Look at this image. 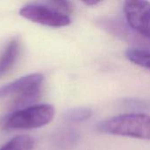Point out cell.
<instances>
[{
  "label": "cell",
  "mask_w": 150,
  "mask_h": 150,
  "mask_svg": "<svg viewBox=\"0 0 150 150\" xmlns=\"http://www.w3.org/2000/svg\"><path fill=\"white\" fill-rule=\"evenodd\" d=\"M99 133L150 141V115L144 113H127L99 122Z\"/></svg>",
  "instance_id": "6da1fadb"
},
{
  "label": "cell",
  "mask_w": 150,
  "mask_h": 150,
  "mask_svg": "<svg viewBox=\"0 0 150 150\" xmlns=\"http://www.w3.org/2000/svg\"><path fill=\"white\" fill-rule=\"evenodd\" d=\"M126 57L134 64L150 70V51L142 48H129L126 52Z\"/></svg>",
  "instance_id": "52a82bcc"
},
{
  "label": "cell",
  "mask_w": 150,
  "mask_h": 150,
  "mask_svg": "<svg viewBox=\"0 0 150 150\" xmlns=\"http://www.w3.org/2000/svg\"><path fill=\"white\" fill-rule=\"evenodd\" d=\"M85 5H88V6H95L98 4L101 3V1H96V0H91V1H83V2Z\"/></svg>",
  "instance_id": "8fae6325"
},
{
  "label": "cell",
  "mask_w": 150,
  "mask_h": 150,
  "mask_svg": "<svg viewBox=\"0 0 150 150\" xmlns=\"http://www.w3.org/2000/svg\"><path fill=\"white\" fill-rule=\"evenodd\" d=\"M92 110L89 107H76L69 110L64 114V120L69 123H78L90 119Z\"/></svg>",
  "instance_id": "9c48e42d"
},
{
  "label": "cell",
  "mask_w": 150,
  "mask_h": 150,
  "mask_svg": "<svg viewBox=\"0 0 150 150\" xmlns=\"http://www.w3.org/2000/svg\"><path fill=\"white\" fill-rule=\"evenodd\" d=\"M123 11L131 28L150 40V2L128 0L124 3Z\"/></svg>",
  "instance_id": "5b68a950"
},
{
  "label": "cell",
  "mask_w": 150,
  "mask_h": 150,
  "mask_svg": "<svg viewBox=\"0 0 150 150\" xmlns=\"http://www.w3.org/2000/svg\"><path fill=\"white\" fill-rule=\"evenodd\" d=\"M44 82V76L40 73H32L23 76L0 87V99L15 96L12 108L18 110L33 102L40 95Z\"/></svg>",
  "instance_id": "3957f363"
},
{
  "label": "cell",
  "mask_w": 150,
  "mask_h": 150,
  "mask_svg": "<svg viewBox=\"0 0 150 150\" xmlns=\"http://www.w3.org/2000/svg\"><path fill=\"white\" fill-rule=\"evenodd\" d=\"M19 15L25 19L49 27H64L71 23L69 15L55 9L48 2L25 4L20 9Z\"/></svg>",
  "instance_id": "277c9868"
},
{
  "label": "cell",
  "mask_w": 150,
  "mask_h": 150,
  "mask_svg": "<svg viewBox=\"0 0 150 150\" xmlns=\"http://www.w3.org/2000/svg\"><path fill=\"white\" fill-rule=\"evenodd\" d=\"M19 54V41L12 39L4 47L0 55V77L5 75L16 62Z\"/></svg>",
  "instance_id": "8992f818"
},
{
  "label": "cell",
  "mask_w": 150,
  "mask_h": 150,
  "mask_svg": "<svg viewBox=\"0 0 150 150\" xmlns=\"http://www.w3.org/2000/svg\"><path fill=\"white\" fill-rule=\"evenodd\" d=\"M48 4H51L55 9L59 10L60 11H62L65 14H68V15H70V13L72 12V10H73L71 3L69 1L53 0V1H48Z\"/></svg>",
  "instance_id": "30bf717a"
},
{
  "label": "cell",
  "mask_w": 150,
  "mask_h": 150,
  "mask_svg": "<svg viewBox=\"0 0 150 150\" xmlns=\"http://www.w3.org/2000/svg\"><path fill=\"white\" fill-rule=\"evenodd\" d=\"M33 148V140L28 135H17L11 139L0 150H32Z\"/></svg>",
  "instance_id": "ba28073f"
},
{
  "label": "cell",
  "mask_w": 150,
  "mask_h": 150,
  "mask_svg": "<svg viewBox=\"0 0 150 150\" xmlns=\"http://www.w3.org/2000/svg\"><path fill=\"white\" fill-rule=\"evenodd\" d=\"M54 114L55 110L52 105H32L10 113L4 120V127L17 130L40 128L49 124Z\"/></svg>",
  "instance_id": "7a4b0ae2"
}]
</instances>
